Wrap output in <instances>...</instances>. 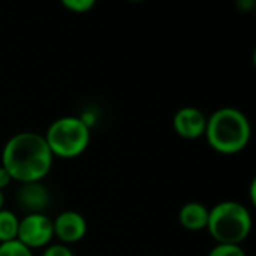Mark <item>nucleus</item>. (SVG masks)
Wrapping results in <instances>:
<instances>
[{
	"instance_id": "obj_1",
	"label": "nucleus",
	"mask_w": 256,
	"mask_h": 256,
	"mask_svg": "<svg viewBox=\"0 0 256 256\" xmlns=\"http://www.w3.org/2000/svg\"><path fill=\"white\" fill-rule=\"evenodd\" d=\"M54 156L44 135L32 130L10 136L2 152V166L20 184L42 182L51 171Z\"/></svg>"
},
{
	"instance_id": "obj_2",
	"label": "nucleus",
	"mask_w": 256,
	"mask_h": 256,
	"mask_svg": "<svg viewBox=\"0 0 256 256\" xmlns=\"http://www.w3.org/2000/svg\"><path fill=\"white\" fill-rule=\"evenodd\" d=\"M204 136L214 152L231 156L249 146L252 126L243 111L234 106H224L207 117Z\"/></svg>"
},
{
	"instance_id": "obj_3",
	"label": "nucleus",
	"mask_w": 256,
	"mask_h": 256,
	"mask_svg": "<svg viewBox=\"0 0 256 256\" xmlns=\"http://www.w3.org/2000/svg\"><path fill=\"white\" fill-rule=\"evenodd\" d=\"M252 214L238 201H222L210 208L207 231L216 244L242 246L252 232Z\"/></svg>"
},
{
	"instance_id": "obj_4",
	"label": "nucleus",
	"mask_w": 256,
	"mask_h": 256,
	"mask_svg": "<svg viewBox=\"0 0 256 256\" xmlns=\"http://www.w3.org/2000/svg\"><path fill=\"white\" fill-rule=\"evenodd\" d=\"M44 138L54 159H76L90 146V124H87L82 117L64 116L48 126Z\"/></svg>"
},
{
	"instance_id": "obj_5",
	"label": "nucleus",
	"mask_w": 256,
	"mask_h": 256,
	"mask_svg": "<svg viewBox=\"0 0 256 256\" xmlns=\"http://www.w3.org/2000/svg\"><path fill=\"white\" fill-rule=\"evenodd\" d=\"M16 240L32 252L34 249H45L54 240L52 219L45 213L24 214L20 219Z\"/></svg>"
},
{
	"instance_id": "obj_6",
	"label": "nucleus",
	"mask_w": 256,
	"mask_h": 256,
	"mask_svg": "<svg viewBox=\"0 0 256 256\" xmlns=\"http://www.w3.org/2000/svg\"><path fill=\"white\" fill-rule=\"evenodd\" d=\"M54 238L64 246L80 243L88 231L86 218L75 210H64L52 219Z\"/></svg>"
},
{
	"instance_id": "obj_7",
	"label": "nucleus",
	"mask_w": 256,
	"mask_h": 256,
	"mask_svg": "<svg viewBox=\"0 0 256 256\" xmlns=\"http://www.w3.org/2000/svg\"><path fill=\"white\" fill-rule=\"evenodd\" d=\"M207 126L206 114L196 106H183L172 117V128L180 138L198 140L204 136Z\"/></svg>"
},
{
	"instance_id": "obj_8",
	"label": "nucleus",
	"mask_w": 256,
	"mask_h": 256,
	"mask_svg": "<svg viewBox=\"0 0 256 256\" xmlns=\"http://www.w3.org/2000/svg\"><path fill=\"white\" fill-rule=\"evenodd\" d=\"M16 201H18L20 208L26 214L45 213V210L50 206L51 195L42 182L26 183V184H20V190L16 194Z\"/></svg>"
},
{
	"instance_id": "obj_9",
	"label": "nucleus",
	"mask_w": 256,
	"mask_h": 256,
	"mask_svg": "<svg viewBox=\"0 0 256 256\" xmlns=\"http://www.w3.org/2000/svg\"><path fill=\"white\" fill-rule=\"evenodd\" d=\"M210 208L198 201H189L178 210V224L183 230L190 232H200L207 230Z\"/></svg>"
},
{
	"instance_id": "obj_10",
	"label": "nucleus",
	"mask_w": 256,
	"mask_h": 256,
	"mask_svg": "<svg viewBox=\"0 0 256 256\" xmlns=\"http://www.w3.org/2000/svg\"><path fill=\"white\" fill-rule=\"evenodd\" d=\"M20 228V218L8 208L0 210V243L16 240Z\"/></svg>"
},
{
	"instance_id": "obj_11",
	"label": "nucleus",
	"mask_w": 256,
	"mask_h": 256,
	"mask_svg": "<svg viewBox=\"0 0 256 256\" xmlns=\"http://www.w3.org/2000/svg\"><path fill=\"white\" fill-rule=\"evenodd\" d=\"M0 256H33V252L18 240L0 243Z\"/></svg>"
},
{
	"instance_id": "obj_12",
	"label": "nucleus",
	"mask_w": 256,
	"mask_h": 256,
	"mask_svg": "<svg viewBox=\"0 0 256 256\" xmlns=\"http://www.w3.org/2000/svg\"><path fill=\"white\" fill-rule=\"evenodd\" d=\"M207 256H248L246 250L237 244H216Z\"/></svg>"
},
{
	"instance_id": "obj_13",
	"label": "nucleus",
	"mask_w": 256,
	"mask_h": 256,
	"mask_svg": "<svg viewBox=\"0 0 256 256\" xmlns=\"http://www.w3.org/2000/svg\"><path fill=\"white\" fill-rule=\"evenodd\" d=\"M62 4L64 9H68L72 14H87L96 6V2L94 0H63Z\"/></svg>"
},
{
	"instance_id": "obj_14",
	"label": "nucleus",
	"mask_w": 256,
	"mask_h": 256,
	"mask_svg": "<svg viewBox=\"0 0 256 256\" xmlns=\"http://www.w3.org/2000/svg\"><path fill=\"white\" fill-rule=\"evenodd\" d=\"M40 256H75L69 246H64L62 243H51L45 249H42Z\"/></svg>"
},
{
	"instance_id": "obj_15",
	"label": "nucleus",
	"mask_w": 256,
	"mask_h": 256,
	"mask_svg": "<svg viewBox=\"0 0 256 256\" xmlns=\"http://www.w3.org/2000/svg\"><path fill=\"white\" fill-rule=\"evenodd\" d=\"M14 180H12V177H10V174L0 165V190L3 192L10 183H12Z\"/></svg>"
},
{
	"instance_id": "obj_16",
	"label": "nucleus",
	"mask_w": 256,
	"mask_h": 256,
	"mask_svg": "<svg viewBox=\"0 0 256 256\" xmlns=\"http://www.w3.org/2000/svg\"><path fill=\"white\" fill-rule=\"evenodd\" d=\"M238 8H242V10H250L255 8V2L254 0H240L238 2Z\"/></svg>"
},
{
	"instance_id": "obj_17",
	"label": "nucleus",
	"mask_w": 256,
	"mask_h": 256,
	"mask_svg": "<svg viewBox=\"0 0 256 256\" xmlns=\"http://www.w3.org/2000/svg\"><path fill=\"white\" fill-rule=\"evenodd\" d=\"M249 195H250V204H252V206H255V202H256V180H252V183H250Z\"/></svg>"
},
{
	"instance_id": "obj_18",
	"label": "nucleus",
	"mask_w": 256,
	"mask_h": 256,
	"mask_svg": "<svg viewBox=\"0 0 256 256\" xmlns=\"http://www.w3.org/2000/svg\"><path fill=\"white\" fill-rule=\"evenodd\" d=\"M4 201H6V198H4V192H2V190H0V210H3V208H4Z\"/></svg>"
}]
</instances>
